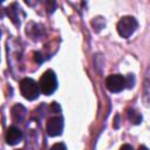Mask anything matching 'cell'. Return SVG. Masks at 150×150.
Here are the masks:
<instances>
[{
    "instance_id": "6da1fadb",
    "label": "cell",
    "mask_w": 150,
    "mask_h": 150,
    "mask_svg": "<svg viewBox=\"0 0 150 150\" xmlns=\"http://www.w3.org/2000/svg\"><path fill=\"white\" fill-rule=\"evenodd\" d=\"M39 88L40 91L45 95H52L55 91V89L57 88V80L53 70L48 69L42 74L39 81Z\"/></svg>"
},
{
    "instance_id": "7a4b0ae2",
    "label": "cell",
    "mask_w": 150,
    "mask_h": 150,
    "mask_svg": "<svg viewBox=\"0 0 150 150\" xmlns=\"http://www.w3.org/2000/svg\"><path fill=\"white\" fill-rule=\"evenodd\" d=\"M20 91L25 98L28 101H34L40 95L39 83H36L30 77H25L20 81Z\"/></svg>"
},
{
    "instance_id": "3957f363",
    "label": "cell",
    "mask_w": 150,
    "mask_h": 150,
    "mask_svg": "<svg viewBox=\"0 0 150 150\" xmlns=\"http://www.w3.org/2000/svg\"><path fill=\"white\" fill-rule=\"evenodd\" d=\"M137 27L138 22L134 16H123L117 23V32L122 38L128 39L135 33Z\"/></svg>"
},
{
    "instance_id": "277c9868",
    "label": "cell",
    "mask_w": 150,
    "mask_h": 150,
    "mask_svg": "<svg viewBox=\"0 0 150 150\" xmlns=\"http://www.w3.org/2000/svg\"><path fill=\"white\" fill-rule=\"evenodd\" d=\"M105 87L111 93H120L124 88H127L125 84V77L120 74H112L109 75L105 80Z\"/></svg>"
},
{
    "instance_id": "5b68a950",
    "label": "cell",
    "mask_w": 150,
    "mask_h": 150,
    "mask_svg": "<svg viewBox=\"0 0 150 150\" xmlns=\"http://www.w3.org/2000/svg\"><path fill=\"white\" fill-rule=\"evenodd\" d=\"M63 118L61 116H54V117H50L48 121H47V124H46V131L49 136L52 137H55V136H60L62 134V130H63Z\"/></svg>"
},
{
    "instance_id": "8992f818",
    "label": "cell",
    "mask_w": 150,
    "mask_h": 150,
    "mask_svg": "<svg viewBox=\"0 0 150 150\" xmlns=\"http://www.w3.org/2000/svg\"><path fill=\"white\" fill-rule=\"evenodd\" d=\"M5 138H6L7 144L15 145L19 142H21V139H22V132H21V130L19 128H16L15 125H12V127H9L7 129L6 135H5Z\"/></svg>"
},
{
    "instance_id": "52a82bcc",
    "label": "cell",
    "mask_w": 150,
    "mask_h": 150,
    "mask_svg": "<svg viewBox=\"0 0 150 150\" xmlns=\"http://www.w3.org/2000/svg\"><path fill=\"white\" fill-rule=\"evenodd\" d=\"M19 11L20 8L18 7V4H12L6 8V13L8 15V18L12 20V22L14 25H19L20 23V16H19Z\"/></svg>"
},
{
    "instance_id": "ba28073f",
    "label": "cell",
    "mask_w": 150,
    "mask_h": 150,
    "mask_svg": "<svg viewBox=\"0 0 150 150\" xmlns=\"http://www.w3.org/2000/svg\"><path fill=\"white\" fill-rule=\"evenodd\" d=\"M26 108L22 104H15L12 108V118L15 122H22L26 116Z\"/></svg>"
},
{
    "instance_id": "9c48e42d",
    "label": "cell",
    "mask_w": 150,
    "mask_h": 150,
    "mask_svg": "<svg viewBox=\"0 0 150 150\" xmlns=\"http://www.w3.org/2000/svg\"><path fill=\"white\" fill-rule=\"evenodd\" d=\"M127 114H128V118H129L134 124H139V123H141L142 116H141V114H138L136 110H134V109H128V110H127Z\"/></svg>"
},
{
    "instance_id": "30bf717a",
    "label": "cell",
    "mask_w": 150,
    "mask_h": 150,
    "mask_svg": "<svg viewBox=\"0 0 150 150\" xmlns=\"http://www.w3.org/2000/svg\"><path fill=\"white\" fill-rule=\"evenodd\" d=\"M50 150H67V148H66V145L63 144V143H55L52 148H50Z\"/></svg>"
},
{
    "instance_id": "8fae6325",
    "label": "cell",
    "mask_w": 150,
    "mask_h": 150,
    "mask_svg": "<svg viewBox=\"0 0 150 150\" xmlns=\"http://www.w3.org/2000/svg\"><path fill=\"white\" fill-rule=\"evenodd\" d=\"M120 150H134V149H132V146L130 144H123Z\"/></svg>"
},
{
    "instance_id": "7c38bea8",
    "label": "cell",
    "mask_w": 150,
    "mask_h": 150,
    "mask_svg": "<svg viewBox=\"0 0 150 150\" xmlns=\"http://www.w3.org/2000/svg\"><path fill=\"white\" fill-rule=\"evenodd\" d=\"M115 121H116V123H115V128H117V127H118V115L115 117Z\"/></svg>"
},
{
    "instance_id": "4fadbf2b",
    "label": "cell",
    "mask_w": 150,
    "mask_h": 150,
    "mask_svg": "<svg viewBox=\"0 0 150 150\" xmlns=\"http://www.w3.org/2000/svg\"><path fill=\"white\" fill-rule=\"evenodd\" d=\"M138 150H148V148H146V146H144V145H141V146L138 148Z\"/></svg>"
},
{
    "instance_id": "5bb4252c",
    "label": "cell",
    "mask_w": 150,
    "mask_h": 150,
    "mask_svg": "<svg viewBox=\"0 0 150 150\" xmlns=\"http://www.w3.org/2000/svg\"><path fill=\"white\" fill-rule=\"evenodd\" d=\"M0 36H1V30H0Z\"/></svg>"
}]
</instances>
